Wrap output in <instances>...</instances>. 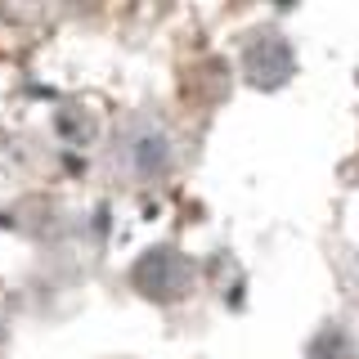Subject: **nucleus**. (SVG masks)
Segmentation results:
<instances>
[{"mask_svg": "<svg viewBox=\"0 0 359 359\" xmlns=\"http://www.w3.org/2000/svg\"><path fill=\"white\" fill-rule=\"evenodd\" d=\"M135 278L149 283L144 292H153V283H162V287H157V297H175V292L189 287V265H184V256H180L175 247H157V252H149L140 261Z\"/></svg>", "mask_w": 359, "mask_h": 359, "instance_id": "nucleus-1", "label": "nucleus"}]
</instances>
